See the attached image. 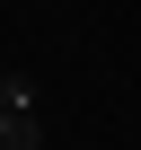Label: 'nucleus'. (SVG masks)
<instances>
[{"instance_id": "1", "label": "nucleus", "mask_w": 141, "mask_h": 150, "mask_svg": "<svg viewBox=\"0 0 141 150\" xmlns=\"http://www.w3.org/2000/svg\"><path fill=\"white\" fill-rule=\"evenodd\" d=\"M0 150H44V124H35V106H27V115H0Z\"/></svg>"}, {"instance_id": "2", "label": "nucleus", "mask_w": 141, "mask_h": 150, "mask_svg": "<svg viewBox=\"0 0 141 150\" xmlns=\"http://www.w3.org/2000/svg\"><path fill=\"white\" fill-rule=\"evenodd\" d=\"M35 106V80H27V71H0V115H27Z\"/></svg>"}]
</instances>
